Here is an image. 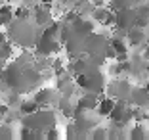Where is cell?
<instances>
[{
  "instance_id": "cell-1",
  "label": "cell",
  "mask_w": 149,
  "mask_h": 140,
  "mask_svg": "<svg viewBox=\"0 0 149 140\" xmlns=\"http://www.w3.org/2000/svg\"><path fill=\"white\" fill-rule=\"evenodd\" d=\"M54 123H56V115L50 110H42V108L31 115H23V119H21V125H27V127L35 129L38 132H46L48 129L56 127Z\"/></svg>"
},
{
  "instance_id": "cell-2",
  "label": "cell",
  "mask_w": 149,
  "mask_h": 140,
  "mask_svg": "<svg viewBox=\"0 0 149 140\" xmlns=\"http://www.w3.org/2000/svg\"><path fill=\"white\" fill-rule=\"evenodd\" d=\"M138 23V13L134 8H124L115 12V27L120 31H130Z\"/></svg>"
},
{
  "instance_id": "cell-3",
  "label": "cell",
  "mask_w": 149,
  "mask_h": 140,
  "mask_svg": "<svg viewBox=\"0 0 149 140\" xmlns=\"http://www.w3.org/2000/svg\"><path fill=\"white\" fill-rule=\"evenodd\" d=\"M35 102L40 106V108H48V106H52L54 102L57 100V94H56V90H52V88H40V90H36L35 92Z\"/></svg>"
},
{
  "instance_id": "cell-4",
  "label": "cell",
  "mask_w": 149,
  "mask_h": 140,
  "mask_svg": "<svg viewBox=\"0 0 149 140\" xmlns=\"http://www.w3.org/2000/svg\"><path fill=\"white\" fill-rule=\"evenodd\" d=\"M92 13H94V18H96V21H100L101 25H115V12L111 8L96 6Z\"/></svg>"
},
{
  "instance_id": "cell-5",
  "label": "cell",
  "mask_w": 149,
  "mask_h": 140,
  "mask_svg": "<svg viewBox=\"0 0 149 140\" xmlns=\"http://www.w3.org/2000/svg\"><path fill=\"white\" fill-rule=\"evenodd\" d=\"M35 21H36V25H40V27H46V25H50V23L54 21L50 6H46V4L36 6L35 8Z\"/></svg>"
},
{
  "instance_id": "cell-6",
  "label": "cell",
  "mask_w": 149,
  "mask_h": 140,
  "mask_svg": "<svg viewBox=\"0 0 149 140\" xmlns=\"http://www.w3.org/2000/svg\"><path fill=\"white\" fill-rule=\"evenodd\" d=\"M130 100H132V104H136L138 108L149 106V88H143V87L132 88L130 90Z\"/></svg>"
},
{
  "instance_id": "cell-7",
  "label": "cell",
  "mask_w": 149,
  "mask_h": 140,
  "mask_svg": "<svg viewBox=\"0 0 149 140\" xmlns=\"http://www.w3.org/2000/svg\"><path fill=\"white\" fill-rule=\"evenodd\" d=\"M147 40V37H145L143 33V27H132L130 31H126V42L128 46H141V44Z\"/></svg>"
},
{
  "instance_id": "cell-8",
  "label": "cell",
  "mask_w": 149,
  "mask_h": 140,
  "mask_svg": "<svg viewBox=\"0 0 149 140\" xmlns=\"http://www.w3.org/2000/svg\"><path fill=\"white\" fill-rule=\"evenodd\" d=\"M73 31L80 37H88L90 33H94V23L90 21V19H84V18L79 15V18L73 21Z\"/></svg>"
},
{
  "instance_id": "cell-9",
  "label": "cell",
  "mask_w": 149,
  "mask_h": 140,
  "mask_svg": "<svg viewBox=\"0 0 149 140\" xmlns=\"http://www.w3.org/2000/svg\"><path fill=\"white\" fill-rule=\"evenodd\" d=\"M113 108H115V100L109 98V96H105V98H100V102H97V106H96V111H97L100 117H109Z\"/></svg>"
},
{
  "instance_id": "cell-10",
  "label": "cell",
  "mask_w": 149,
  "mask_h": 140,
  "mask_svg": "<svg viewBox=\"0 0 149 140\" xmlns=\"http://www.w3.org/2000/svg\"><path fill=\"white\" fill-rule=\"evenodd\" d=\"M97 102H100V98L96 96V92H90V90H88V94L80 96V100H79V104H77V106H79L80 110L88 111V110H96Z\"/></svg>"
},
{
  "instance_id": "cell-11",
  "label": "cell",
  "mask_w": 149,
  "mask_h": 140,
  "mask_svg": "<svg viewBox=\"0 0 149 140\" xmlns=\"http://www.w3.org/2000/svg\"><path fill=\"white\" fill-rule=\"evenodd\" d=\"M36 110H40V106L35 102V98H33V100H23L21 104H19V113H21V117H23V115L35 113Z\"/></svg>"
},
{
  "instance_id": "cell-12",
  "label": "cell",
  "mask_w": 149,
  "mask_h": 140,
  "mask_svg": "<svg viewBox=\"0 0 149 140\" xmlns=\"http://www.w3.org/2000/svg\"><path fill=\"white\" fill-rule=\"evenodd\" d=\"M136 13H138V27H147L149 25V6H138L136 8Z\"/></svg>"
},
{
  "instance_id": "cell-13",
  "label": "cell",
  "mask_w": 149,
  "mask_h": 140,
  "mask_svg": "<svg viewBox=\"0 0 149 140\" xmlns=\"http://www.w3.org/2000/svg\"><path fill=\"white\" fill-rule=\"evenodd\" d=\"M12 19H13V10L10 8V6L2 4L0 6V27L2 25H10Z\"/></svg>"
},
{
  "instance_id": "cell-14",
  "label": "cell",
  "mask_w": 149,
  "mask_h": 140,
  "mask_svg": "<svg viewBox=\"0 0 149 140\" xmlns=\"http://www.w3.org/2000/svg\"><path fill=\"white\" fill-rule=\"evenodd\" d=\"M109 46H113V50L117 54H128V42L124 39H118V37H115V39H111Z\"/></svg>"
},
{
  "instance_id": "cell-15",
  "label": "cell",
  "mask_w": 149,
  "mask_h": 140,
  "mask_svg": "<svg viewBox=\"0 0 149 140\" xmlns=\"http://www.w3.org/2000/svg\"><path fill=\"white\" fill-rule=\"evenodd\" d=\"M69 69L73 71L74 75H80V73H84V71L88 69V63L84 60H73V61H71V65H69Z\"/></svg>"
},
{
  "instance_id": "cell-16",
  "label": "cell",
  "mask_w": 149,
  "mask_h": 140,
  "mask_svg": "<svg viewBox=\"0 0 149 140\" xmlns=\"http://www.w3.org/2000/svg\"><path fill=\"white\" fill-rule=\"evenodd\" d=\"M134 2H136V0H113V2H111V10L117 12V10H124V8H134Z\"/></svg>"
},
{
  "instance_id": "cell-17",
  "label": "cell",
  "mask_w": 149,
  "mask_h": 140,
  "mask_svg": "<svg viewBox=\"0 0 149 140\" xmlns=\"http://www.w3.org/2000/svg\"><path fill=\"white\" fill-rule=\"evenodd\" d=\"M145 136H147V132L143 131V127H141L140 123H136L134 127H132V131H130V138H134V140H143Z\"/></svg>"
},
{
  "instance_id": "cell-18",
  "label": "cell",
  "mask_w": 149,
  "mask_h": 140,
  "mask_svg": "<svg viewBox=\"0 0 149 140\" xmlns=\"http://www.w3.org/2000/svg\"><path fill=\"white\" fill-rule=\"evenodd\" d=\"M29 13H31V10L25 6V8L15 10V12H13V18H17V19H27V15H29Z\"/></svg>"
},
{
  "instance_id": "cell-19",
  "label": "cell",
  "mask_w": 149,
  "mask_h": 140,
  "mask_svg": "<svg viewBox=\"0 0 149 140\" xmlns=\"http://www.w3.org/2000/svg\"><path fill=\"white\" fill-rule=\"evenodd\" d=\"M90 136H92V138H96V140H97V138H105V136H107V131H105L103 127H97Z\"/></svg>"
},
{
  "instance_id": "cell-20",
  "label": "cell",
  "mask_w": 149,
  "mask_h": 140,
  "mask_svg": "<svg viewBox=\"0 0 149 140\" xmlns=\"http://www.w3.org/2000/svg\"><path fill=\"white\" fill-rule=\"evenodd\" d=\"M44 138H59V132L56 131V127H52V129H48V131L44 132Z\"/></svg>"
},
{
  "instance_id": "cell-21",
  "label": "cell",
  "mask_w": 149,
  "mask_h": 140,
  "mask_svg": "<svg viewBox=\"0 0 149 140\" xmlns=\"http://www.w3.org/2000/svg\"><path fill=\"white\" fill-rule=\"evenodd\" d=\"M8 111H10V106L8 104H0V123L4 121V117H6Z\"/></svg>"
},
{
  "instance_id": "cell-22",
  "label": "cell",
  "mask_w": 149,
  "mask_h": 140,
  "mask_svg": "<svg viewBox=\"0 0 149 140\" xmlns=\"http://www.w3.org/2000/svg\"><path fill=\"white\" fill-rule=\"evenodd\" d=\"M36 2H40V0H23V4H25V6H31V4H36Z\"/></svg>"
},
{
  "instance_id": "cell-23",
  "label": "cell",
  "mask_w": 149,
  "mask_h": 140,
  "mask_svg": "<svg viewBox=\"0 0 149 140\" xmlns=\"http://www.w3.org/2000/svg\"><path fill=\"white\" fill-rule=\"evenodd\" d=\"M2 42H6V35H4V33H0V44H2Z\"/></svg>"
},
{
  "instance_id": "cell-24",
  "label": "cell",
  "mask_w": 149,
  "mask_h": 140,
  "mask_svg": "<svg viewBox=\"0 0 149 140\" xmlns=\"http://www.w3.org/2000/svg\"><path fill=\"white\" fill-rule=\"evenodd\" d=\"M145 119H147V123H149V113H147V117H145Z\"/></svg>"
},
{
  "instance_id": "cell-25",
  "label": "cell",
  "mask_w": 149,
  "mask_h": 140,
  "mask_svg": "<svg viewBox=\"0 0 149 140\" xmlns=\"http://www.w3.org/2000/svg\"><path fill=\"white\" fill-rule=\"evenodd\" d=\"M4 2H13V0H4Z\"/></svg>"
},
{
  "instance_id": "cell-26",
  "label": "cell",
  "mask_w": 149,
  "mask_h": 140,
  "mask_svg": "<svg viewBox=\"0 0 149 140\" xmlns=\"http://www.w3.org/2000/svg\"><path fill=\"white\" fill-rule=\"evenodd\" d=\"M88 2H96V0H88Z\"/></svg>"
},
{
  "instance_id": "cell-27",
  "label": "cell",
  "mask_w": 149,
  "mask_h": 140,
  "mask_svg": "<svg viewBox=\"0 0 149 140\" xmlns=\"http://www.w3.org/2000/svg\"><path fill=\"white\" fill-rule=\"evenodd\" d=\"M147 44H149V37H147Z\"/></svg>"
},
{
  "instance_id": "cell-28",
  "label": "cell",
  "mask_w": 149,
  "mask_h": 140,
  "mask_svg": "<svg viewBox=\"0 0 149 140\" xmlns=\"http://www.w3.org/2000/svg\"><path fill=\"white\" fill-rule=\"evenodd\" d=\"M147 6H149V0H147Z\"/></svg>"
}]
</instances>
